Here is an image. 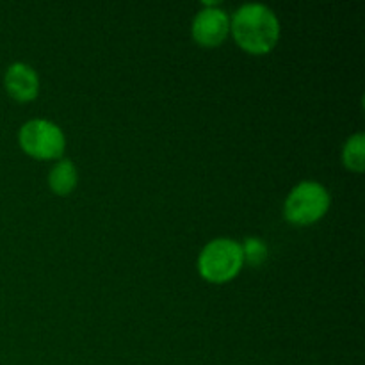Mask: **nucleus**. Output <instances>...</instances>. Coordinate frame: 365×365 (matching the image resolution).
Wrapping results in <instances>:
<instances>
[{
	"instance_id": "obj_1",
	"label": "nucleus",
	"mask_w": 365,
	"mask_h": 365,
	"mask_svg": "<svg viewBox=\"0 0 365 365\" xmlns=\"http://www.w3.org/2000/svg\"><path fill=\"white\" fill-rule=\"evenodd\" d=\"M230 32L242 50L262 56L277 46L280 39V21L264 4H245L232 16Z\"/></svg>"
},
{
	"instance_id": "obj_2",
	"label": "nucleus",
	"mask_w": 365,
	"mask_h": 365,
	"mask_svg": "<svg viewBox=\"0 0 365 365\" xmlns=\"http://www.w3.org/2000/svg\"><path fill=\"white\" fill-rule=\"evenodd\" d=\"M245 266L241 245L232 239H214L198 257V271L207 282L225 284L234 280Z\"/></svg>"
},
{
	"instance_id": "obj_3",
	"label": "nucleus",
	"mask_w": 365,
	"mask_h": 365,
	"mask_svg": "<svg viewBox=\"0 0 365 365\" xmlns=\"http://www.w3.org/2000/svg\"><path fill=\"white\" fill-rule=\"evenodd\" d=\"M330 209V195L317 182H302L289 192L284 205L285 220L292 225H312Z\"/></svg>"
},
{
	"instance_id": "obj_4",
	"label": "nucleus",
	"mask_w": 365,
	"mask_h": 365,
	"mask_svg": "<svg viewBox=\"0 0 365 365\" xmlns=\"http://www.w3.org/2000/svg\"><path fill=\"white\" fill-rule=\"evenodd\" d=\"M18 143L27 155L39 160L63 157L66 139L63 130L48 120H31L18 132Z\"/></svg>"
},
{
	"instance_id": "obj_5",
	"label": "nucleus",
	"mask_w": 365,
	"mask_h": 365,
	"mask_svg": "<svg viewBox=\"0 0 365 365\" xmlns=\"http://www.w3.org/2000/svg\"><path fill=\"white\" fill-rule=\"evenodd\" d=\"M192 21V38L205 48L220 46L230 32V18L217 2H205Z\"/></svg>"
},
{
	"instance_id": "obj_6",
	"label": "nucleus",
	"mask_w": 365,
	"mask_h": 365,
	"mask_svg": "<svg viewBox=\"0 0 365 365\" xmlns=\"http://www.w3.org/2000/svg\"><path fill=\"white\" fill-rule=\"evenodd\" d=\"M4 88L16 102H32L39 93L38 73L25 63L11 64L4 75Z\"/></svg>"
},
{
	"instance_id": "obj_7",
	"label": "nucleus",
	"mask_w": 365,
	"mask_h": 365,
	"mask_svg": "<svg viewBox=\"0 0 365 365\" xmlns=\"http://www.w3.org/2000/svg\"><path fill=\"white\" fill-rule=\"evenodd\" d=\"M77 170H75L73 163H70V160L66 159L59 160L48 175L50 189L59 196L70 195V192L77 187Z\"/></svg>"
},
{
	"instance_id": "obj_8",
	"label": "nucleus",
	"mask_w": 365,
	"mask_h": 365,
	"mask_svg": "<svg viewBox=\"0 0 365 365\" xmlns=\"http://www.w3.org/2000/svg\"><path fill=\"white\" fill-rule=\"evenodd\" d=\"M342 163L349 171L362 173L365 168V138L364 134H355L346 141L342 148Z\"/></svg>"
},
{
	"instance_id": "obj_9",
	"label": "nucleus",
	"mask_w": 365,
	"mask_h": 365,
	"mask_svg": "<svg viewBox=\"0 0 365 365\" xmlns=\"http://www.w3.org/2000/svg\"><path fill=\"white\" fill-rule=\"evenodd\" d=\"M241 250H242V259H245V262H248L250 266L259 267L260 264L266 262L267 246L264 245L262 239L248 237L245 241V245L241 246Z\"/></svg>"
}]
</instances>
